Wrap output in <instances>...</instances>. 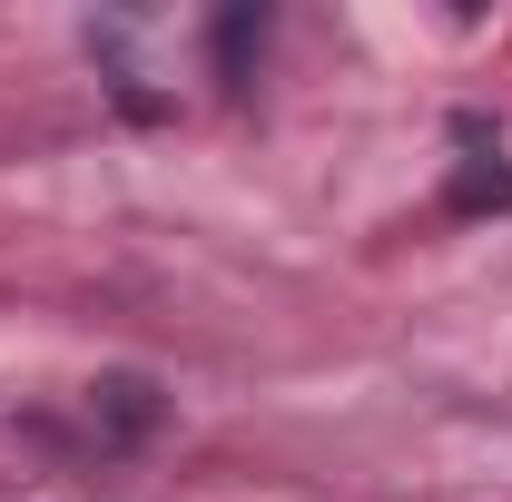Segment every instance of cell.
Listing matches in <instances>:
<instances>
[{
  "label": "cell",
  "instance_id": "cell-2",
  "mask_svg": "<svg viewBox=\"0 0 512 502\" xmlns=\"http://www.w3.org/2000/svg\"><path fill=\"white\" fill-rule=\"evenodd\" d=\"M453 207H512V168H463L453 178Z\"/></svg>",
  "mask_w": 512,
  "mask_h": 502
},
{
  "label": "cell",
  "instance_id": "cell-1",
  "mask_svg": "<svg viewBox=\"0 0 512 502\" xmlns=\"http://www.w3.org/2000/svg\"><path fill=\"white\" fill-rule=\"evenodd\" d=\"M89 414H99L109 434H148V424H158V384L109 375V384H89Z\"/></svg>",
  "mask_w": 512,
  "mask_h": 502
}]
</instances>
